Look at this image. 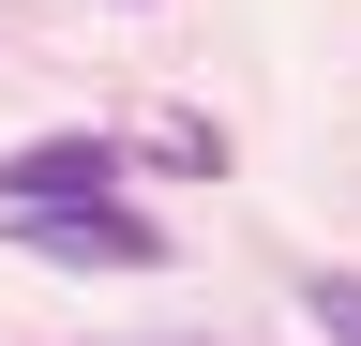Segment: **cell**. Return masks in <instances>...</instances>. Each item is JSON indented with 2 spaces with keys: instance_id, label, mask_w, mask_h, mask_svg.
Masks as SVG:
<instances>
[{
  "instance_id": "7a4b0ae2",
  "label": "cell",
  "mask_w": 361,
  "mask_h": 346,
  "mask_svg": "<svg viewBox=\"0 0 361 346\" xmlns=\"http://www.w3.org/2000/svg\"><path fill=\"white\" fill-rule=\"evenodd\" d=\"M61 196H121V136H106V121L0 151V211H61Z\"/></svg>"
},
{
  "instance_id": "3957f363",
  "label": "cell",
  "mask_w": 361,
  "mask_h": 346,
  "mask_svg": "<svg viewBox=\"0 0 361 346\" xmlns=\"http://www.w3.org/2000/svg\"><path fill=\"white\" fill-rule=\"evenodd\" d=\"M301 316L331 331V346H361V271H316V286H301Z\"/></svg>"
},
{
  "instance_id": "6da1fadb",
  "label": "cell",
  "mask_w": 361,
  "mask_h": 346,
  "mask_svg": "<svg viewBox=\"0 0 361 346\" xmlns=\"http://www.w3.org/2000/svg\"><path fill=\"white\" fill-rule=\"evenodd\" d=\"M0 241L61 256V271H166V226L135 196H61V211H0Z\"/></svg>"
}]
</instances>
